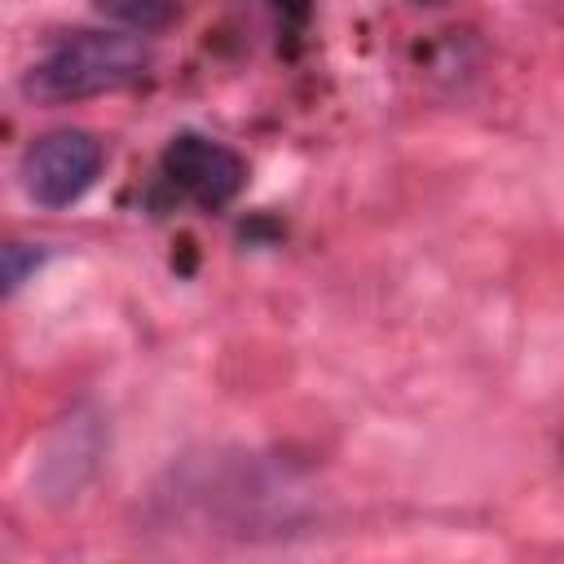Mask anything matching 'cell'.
Segmentation results:
<instances>
[{"instance_id": "obj_1", "label": "cell", "mask_w": 564, "mask_h": 564, "mask_svg": "<svg viewBox=\"0 0 564 564\" xmlns=\"http://www.w3.org/2000/svg\"><path fill=\"white\" fill-rule=\"evenodd\" d=\"M145 44L128 31H75L57 40L44 57H35L22 75V97L35 106L88 101L101 93H119L145 75Z\"/></svg>"}, {"instance_id": "obj_4", "label": "cell", "mask_w": 564, "mask_h": 564, "mask_svg": "<svg viewBox=\"0 0 564 564\" xmlns=\"http://www.w3.org/2000/svg\"><path fill=\"white\" fill-rule=\"evenodd\" d=\"M44 264V251L22 238H0V300H9L35 269Z\"/></svg>"}, {"instance_id": "obj_2", "label": "cell", "mask_w": 564, "mask_h": 564, "mask_svg": "<svg viewBox=\"0 0 564 564\" xmlns=\"http://www.w3.org/2000/svg\"><path fill=\"white\" fill-rule=\"evenodd\" d=\"M101 163H106V150H101V141L93 132H84V128H53V132H40L22 150L18 176H22V189H26L31 203H40V207H70V203H79L97 185Z\"/></svg>"}, {"instance_id": "obj_3", "label": "cell", "mask_w": 564, "mask_h": 564, "mask_svg": "<svg viewBox=\"0 0 564 564\" xmlns=\"http://www.w3.org/2000/svg\"><path fill=\"white\" fill-rule=\"evenodd\" d=\"M163 176L194 207L220 212V207H229L242 194V185H247V159L234 145L212 141L203 132H176L163 145Z\"/></svg>"}, {"instance_id": "obj_5", "label": "cell", "mask_w": 564, "mask_h": 564, "mask_svg": "<svg viewBox=\"0 0 564 564\" xmlns=\"http://www.w3.org/2000/svg\"><path fill=\"white\" fill-rule=\"evenodd\" d=\"M101 18L106 22H119V31L128 35H150L167 22H176V9L172 4H154V0H141V4H101Z\"/></svg>"}]
</instances>
